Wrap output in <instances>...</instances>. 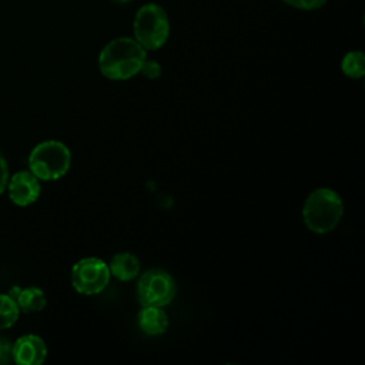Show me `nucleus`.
Segmentation results:
<instances>
[{
	"instance_id": "f8f14e48",
	"label": "nucleus",
	"mask_w": 365,
	"mask_h": 365,
	"mask_svg": "<svg viewBox=\"0 0 365 365\" xmlns=\"http://www.w3.org/2000/svg\"><path fill=\"white\" fill-rule=\"evenodd\" d=\"M341 70L345 76L351 78H361L365 74V56L359 50L348 51L342 61H341Z\"/></svg>"
},
{
	"instance_id": "f03ea898",
	"label": "nucleus",
	"mask_w": 365,
	"mask_h": 365,
	"mask_svg": "<svg viewBox=\"0 0 365 365\" xmlns=\"http://www.w3.org/2000/svg\"><path fill=\"white\" fill-rule=\"evenodd\" d=\"M344 215L341 197L329 188H317L305 200L302 218L307 228L317 234H327L336 228Z\"/></svg>"
},
{
	"instance_id": "f3484780",
	"label": "nucleus",
	"mask_w": 365,
	"mask_h": 365,
	"mask_svg": "<svg viewBox=\"0 0 365 365\" xmlns=\"http://www.w3.org/2000/svg\"><path fill=\"white\" fill-rule=\"evenodd\" d=\"M7 181H9V168H7V163H6V158L3 157V154L0 153V195H1L3 191L6 190Z\"/></svg>"
},
{
	"instance_id": "20e7f679",
	"label": "nucleus",
	"mask_w": 365,
	"mask_h": 365,
	"mask_svg": "<svg viewBox=\"0 0 365 365\" xmlns=\"http://www.w3.org/2000/svg\"><path fill=\"white\" fill-rule=\"evenodd\" d=\"M71 154L67 145L48 140L37 144L29 155L30 171L43 181L61 178L70 168Z\"/></svg>"
},
{
	"instance_id": "1a4fd4ad",
	"label": "nucleus",
	"mask_w": 365,
	"mask_h": 365,
	"mask_svg": "<svg viewBox=\"0 0 365 365\" xmlns=\"http://www.w3.org/2000/svg\"><path fill=\"white\" fill-rule=\"evenodd\" d=\"M137 322L141 331L147 335H161L168 327L167 314L161 307H143L137 315Z\"/></svg>"
},
{
	"instance_id": "dca6fc26",
	"label": "nucleus",
	"mask_w": 365,
	"mask_h": 365,
	"mask_svg": "<svg viewBox=\"0 0 365 365\" xmlns=\"http://www.w3.org/2000/svg\"><path fill=\"white\" fill-rule=\"evenodd\" d=\"M13 361L11 358V345L7 339L0 338V364H7Z\"/></svg>"
},
{
	"instance_id": "9b49d317",
	"label": "nucleus",
	"mask_w": 365,
	"mask_h": 365,
	"mask_svg": "<svg viewBox=\"0 0 365 365\" xmlns=\"http://www.w3.org/2000/svg\"><path fill=\"white\" fill-rule=\"evenodd\" d=\"M110 275L115 277L120 281H131L137 277L140 271V264L135 255L130 252L115 254L108 264Z\"/></svg>"
},
{
	"instance_id": "423d86ee",
	"label": "nucleus",
	"mask_w": 365,
	"mask_h": 365,
	"mask_svg": "<svg viewBox=\"0 0 365 365\" xmlns=\"http://www.w3.org/2000/svg\"><path fill=\"white\" fill-rule=\"evenodd\" d=\"M110 281L108 265L96 257H87L77 261L71 268V284L83 295H96L101 292Z\"/></svg>"
},
{
	"instance_id": "6e6552de",
	"label": "nucleus",
	"mask_w": 365,
	"mask_h": 365,
	"mask_svg": "<svg viewBox=\"0 0 365 365\" xmlns=\"http://www.w3.org/2000/svg\"><path fill=\"white\" fill-rule=\"evenodd\" d=\"M47 356L44 341L33 334L20 336L11 345V358L20 365H40Z\"/></svg>"
},
{
	"instance_id": "39448f33",
	"label": "nucleus",
	"mask_w": 365,
	"mask_h": 365,
	"mask_svg": "<svg viewBox=\"0 0 365 365\" xmlns=\"http://www.w3.org/2000/svg\"><path fill=\"white\" fill-rule=\"evenodd\" d=\"M138 301L143 307H164L175 295V282L173 277L163 269L145 271L137 284Z\"/></svg>"
},
{
	"instance_id": "0eeeda50",
	"label": "nucleus",
	"mask_w": 365,
	"mask_h": 365,
	"mask_svg": "<svg viewBox=\"0 0 365 365\" xmlns=\"http://www.w3.org/2000/svg\"><path fill=\"white\" fill-rule=\"evenodd\" d=\"M7 191L10 200L19 207H27L40 197L38 178L31 171H17L7 181Z\"/></svg>"
},
{
	"instance_id": "7ed1b4c3",
	"label": "nucleus",
	"mask_w": 365,
	"mask_h": 365,
	"mask_svg": "<svg viewBox=\"0 0 365 365\" xmlns=\"http://www.w3.org/2000/svg\"><path fill=\"white\" fill-rule=\"evenodd\" d=\"M134 40L145 50L161 48L170 36V19L163 6L157 3L143 4L133 20Z\"/></svg>"
},
{
	"instance_id": "4468645a",
	"label": "nucleus",
	"mask_w": 365,
	"mask_h": 365,
	"mask_svg": "<svg viewBox=\"0 0 365 365\" xmlns=\"http://www.w3.org/2000/svg\"><path fill=\"white\" fill-rule=\"evenodd\" d=\"M281 1L297 10L314 11L324 7L328 0H281Z\"/></svg>"
},
{
	"instance_id": "2eb2a0df",
	"label": "nucleus",
	"mask_w": 365,
	"mask_h": 365,
	"mask_svg": "<svg viewBox=\"0 0 365 365\" xmlns=\"http://www.w3.org/2000/svg\"><path fill=\"white\" fill-rule=\"evenodd\" d=\"M140 73L148 80H155L161 76V66L155 60H150L145 57V60L141 64Z\"/></svg>"
},
{
	"instance_id": "ddd939ff",
	"label": "nucleus",
	"mask_w": 365,
	"mask_h": 365,
	"mask_svg": "<svg viewBox=\"0 0 365 365\" xmlns=\"http://www.w3.org/2000/svg\"><path fill=\"white\" fill-rule=\"evenodd\" d=\"M19 307L13 297L0 294V329L10 328L19 318Z\"/></svg>"
},
{
	"instance_id": "f257e3e1",
	"label": "nucleus",
	"mask_w": 365,
	"mask_h": 365,
	"mask_svg": "<svg viewBox=\"0 0 365 365\" xmlns=\"http://www.w3.org/2000/svg\"><path fill=\"white\" fill-rule=\"evenodd\" d=\"M147 51L133 37L110 40L98 56L100 73L110 80H128L140 73Z\"/></svg>"
},
{
	"instance_id": "a211bd4d",
	"label": "nucleus",
	"mask_w": 365,
	"mask_h": 365,
	"mask_svg": "<svg viewBox=\"0 0 365 365\" xmlns=\"http://www.w3.org/2000/svg\"><path fill=\"white\" fill-rule=\"evenodd\" d=\"M111 1L118 3V4H124V3H128V1H131V0H111Z\"/></svg>"
},
{
	"instance_id": "9d476101",
	"label": "nucleus",
	"mask_w": 365,
	"mask_h": 365,
	"mask_svg": "<svg viewBox=\"0 0 365 365\" xmlns=\"http://www.w3.org/2000/svg\"><path fill=\"white\" fill-rule=\"evenodd\" d=\"M9 295L16 299L19 309L26 314L38 312L47 304L44 292L37 287H29V288H23V289L19 287H13L11 291L9 292Z\"/></svg>"
}]
</instances>
